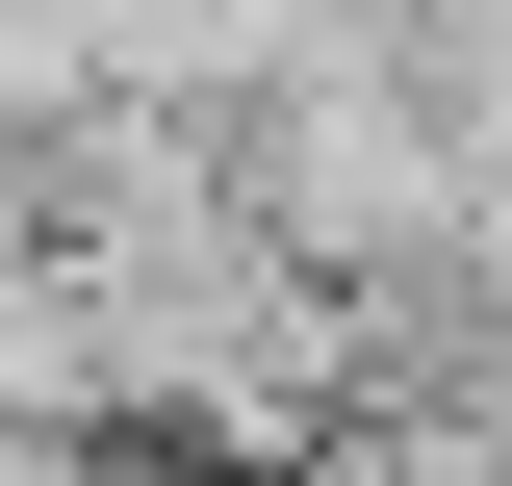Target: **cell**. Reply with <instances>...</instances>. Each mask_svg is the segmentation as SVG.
<instances>
[{"instance_id": "6da1fadb", "label": "cell", "mask_w": 512, "mask_h": 486, "mask_svg": "<svg viewBox=\"0 0 512 486\" xmlns=\"http://www.w3.org/2000/svg\"><path fill=\"white\" fill-rule=\"evenodd\" d=\"M0 486H77V461H52V435H0Z\"/></svg>"}]
</instances>
